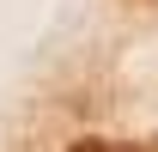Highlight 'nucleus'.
Here are the masks:
<instances>
[{
	"mask_svg": "<svg viewBox=\"0 0 158 152\" xmlns=\"http://www.w3.org/2000/svg\"><path fill=\"white\" fill-rule=\"evenodd\" d=\"M73 152H158L152 140H134V146H128V140H79Z\"/></svg>",
	"mask_w": 158,
	"mask_h": 152,
	"instance_id": "obj_1",
	"label": "nucleus"
}]
</instances>
